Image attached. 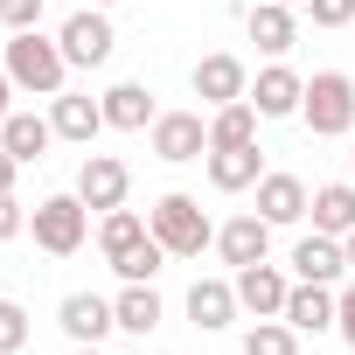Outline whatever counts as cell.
Masks as SVG:
<instances>
[{
  "label": "cell",
  "mask_w": 355,
  "mask_h": 355,
  "mask_svg": "<svg viewBox=\"0 0 355 355\" xmlns=\"http://www.w3.org/2000/svg\"><path fill=\"white\" fill-rule=\"evenodd\" d=\"M8 98H15V77H8V70H0V125H8V112H15Z\"/></svg>",
  "instance_id": "836d02e7"
},
{
  "label": "cell",
  "mask_w": 355,
  "mask_h": 355,
  "mask_svg": "<svg viewBox=\"0 0 355 355\" xmlns=\"http://www.w3.org/2000/svg\"><path fill=\"white\" fill-rule=\"evenodd\" d=\"M70 355H105V348H98V341H77V348H70Z\"/></svg>",
  "instance_id": "d590c367"
},
{
  "label": "cell",
  "mask_w": 355,
  "mask_h": 355,
  "mask_svg": "<svg viewBox=\"0 0 355 355\" xmlns=\"http://www.w3.org/2000/svg\"><path fill=\"white\" fill-rule=\"evenodd\" d=\"M300 98H306V77H300V70H286V63H265V70H258V84H251L258 119H300Z\"/></svg>",
  "instance_id": "7c38bea8"
},
{
  "label": "cell",
  "mask_w": 355,
  "mask_h": 355,
  "mask_svg": "<svg viewBox=\"0 0 355 355\" xmlns=\"http://www.w3.org/2000/svg\"><path fill=\"white\" fill-rule=\"evenodd\" d=\"M306 182H300V174H265V182H258V216L272 223V230H286V223H300L306 216Z\"/></svg>",
  "instance_id": "ac0fdd59"
},
{
  "label": "cell",
  "mask_w": 355,
  "mask_h": 355,
  "mask_svg": "<svg viewBox=\"0 0 355 355\" xmlns=\"http://www.w3.org/2000/svg\"><path fill=\"white\" fill-rule=\"evenodd\" d=\"M189 84H196V98H202L209 112H216V105H237V98H251V70H244L237 56H223V49H216V56H202Z\"/></svg>",
  "instance_id": "9c48e42d"
},
{
  "label": "cell",
  "mask_w": 355,
  "mask_h": 355,
  "mask_svg": "<svg viewBox=\"0 0 355 355\" xmlns=\"http://www.w3.org/2000/svg\"><path fill=\"white\" fill-rule=\"evenodd\" d=\"M202 167H209V189H223V196H244V189L265 182V153L258 146H209Z\"/></svg>",
  "instance_id": "8fae6325"
},
{
  "label": "cell",
  "mask_w": 355,
  "mask_h": 355,
  "mask_svg": "<svg viewBox=\"0 0 355 355\" xmlns=\"http://www.w3.org/2000/svg\"><path fill=\"white\" fill-rule=\"evenodd\" d=\"M306 216H313V230L348 237V230H355V182H327V189H313Z\"/></svg>",
  "instance_id": "7402d4cb"
},
{
  "label": "cell",
  "mask_w": 355,
  "mask_h": 355,
  "mask_svg": "<svg viewBox=\"0 0 355 355\" xmlns=\"http://www.w3.org/2000/svg\"><path fill=\"white\" fill-rule=\"evenodd\" d=\"M286 293H293V279H286L272 258H258V265L237 272V306H244L251 320H279V313H286Z\"/></svg>",
  "instance_id": "ba28073f"
},
{
  "label": "cell",
  "mask_w": 355,
  "mask_h": 355,
  "mask_svg": "<svg viewBox=\"0 0 355 355\" xmlns=\"http://www.w3.org/2000/svg\"><path fill=\"white\" fill-rule=\"evenodd\" d=\"M160 265H167V244H160V237H139L132 251H119V258H112V272H119L125 286H153V279H160Z\"/></svg>",
  "instance_id": "d4e9b609"
},
{
  "label": "cell",
  "mask_w": 355,
  "mask_h": 355,
  "mask_svg": "<svg viewBox=\"0 0 355 355\" xmlns=\"http://www.w3.org/2000/svg\"><path fill=\"white\" fill-rule=\"evenodd\" d=\"M28 230H35V244H42L49 258H77L84 237H91V209H84L77 189H70V196H42V202L28 209Z\"/></svg>",
  "instance_id": "277c9868"
},
{
  "label": "cell",
  "mask_w": 355,
  "mask_h": 355,
  "mask_svg": "<svg viewBox=\"0 0 355 355\" xmlns=\"http://www.w3.org/2000/svg\"><path fill=\"white\" fill-rule=\"evenodd\" d=\"M160 112H153V91L146 84H112L105 91V125L112 132H146Z\"/></svg>",
  "instance_id": "ffe728a7"
},
{
  "label": "cell",
  "mask_w": 355,
  "mask_h": 355,
  "mask_svg": "<svg viewBox=\"0 0 355 355\" xmlns=\"http://www.w3.org/2000/svg\"><path fill=\"white\" fill-rule=\"evenodd\" d=\"M341 251H348V272H355V230H348V237H341Z\"/></svg>",
  "instance_id": "e575fe53"
},
{
  "label": "cell",
  "mask_w": 355,
  "mask_h": 355,
  "mask_svg": "<svg viewBox=\"0 0 355 355\" xmlns=\"http://www.w3.org/2000/svg\"><path fill=\"white\" fill-rule=\"evenodd\" d=\"M15 174H21V160H15L8 146H0V196H8V189H15Z\"/></svg>",
  "instance_id": "d6a6232c"
},
{
  "label": "cell",
  "mask_w": 355,
  "mask_h": 355,
  "mask_svg": "<svg viewBox=\"0 0 355 355\" xmlns=\"http://www.w3.org/2000/svg\"><path fill=\"white\" fill-rule=\"evenodd\" d=\"M348 355H355V348H348Z\"/></svg>",
  "instance_id": "ab89813d"
},
{
  "label": "cell",
  "mask_w": 355,
  "mask_h": 355,
  "mask_svg": "<svg viewBox=\"0 0 355 355\" xmlns=\"http://www.w3.org/2000/svg\"><path fill=\"white\" fill-rule=\"evenodd\" d=\"M348 182H355V153H348Z\"/></svg>",
  "instance_id": "f35d334b"
},
{
  "label": "cell",
  "mask_w": 355,
  "mask_h": 355,
  "mask_svg": "<svg viewBox=\"0 0 355 355\" xmlns=\"http://www.w3.org/2000/svg\"><path fill=\"white\" fill-rule=\"evenodd\" d=\"M15 77V91H28V98H56L63 91V77H70V56H63V42L56 35H42V28H21L15 42H8V63H0Z\"/></svg>",
  "instance_id": "6da1fadb"
},
{
  "label": "cell",
  "mask_w": 355,
  "mask_h": 355,
  "mask_svg": "<svg viewBox=\"0 0 355 355\" xmlns=\"http://www.w3.org/2000/svg\"><path fill=\"white\" fill-rule=\"evenodd\" d=\"M334 313H341L334 286H313V279H293V293H286V313H279V320H293L300 334H320V327H334Z\"/></svg>",
  "instance_id": "e0dca14e"
},
{
  "label": "cell",
  "mask_w": 355,
  "mask_h": 355,
  "mask_svg": "<svg viewBox=\"0 0 355 355\" xmlns=\"http://www.w3.org/2000/svg\"><path fill=\"white\" fill-rule=\"evenodd\" d=\"M0 146H8V153L28 167V160H42V153L56 146V125L35 119V112H8V125H0Z\"/></svg>",
  "instance_id": "44dd1931"
},
{
  "label": "cell",
  "mask_w": 355,
  "mask_h": 355,
  "mask_svg": "<svg viewBox=\"0 0 355 355\" xmlns=\"http://www.w3.org/2000/svg\"><path fill=\"white\" fill-rule=\"evenodd\" d=\"M279 8H306V0H279Z\"/></svg>",
  "instance_id": "74e56055"
},
{
  "label": "cell",
  "mask_w": 355,
  "mask_h": 355,
  "mask_svg": "<svg viewBox=\"0 0 355 355\" xmlns=\"http://www.w3.org/2000/svg\"><path fill=\"white\" fill-rule=\"evenodd\" d=\"M91 8H119V0H91Z\"/></svg>",
  "instance_id": "8d00e7d4"
},
{
  "label": "cell",
  "mask_w": 355,
  "mask_h": 355,
  "mask_svg": "<svg viewBox=\"0 0 355 355\" xmlns=\"http://www.w3.org/2000/svg\"><path fill=\"white\" fill-rule=\"evenodd\" d=\"M244 306H237V279H196L189 286V320L202 327V334H216V327H230Z\"/></svg>",
  "instance_id": "2e32d148"
},
{
  "label": "cell",
  "mask_w": 355,
  "mask_h": 355,
  "mask_svg": "<svg viewBox=\"0 0 355 355\" xmlns=\"http://www.w3.org/2000/svg\"><path fill=\"white\" fill-rule=\"evenodd\" d=\"M21 230H28V209H21V202H15V189H8V196H0V244L21 237Z\"/></svg>",
  "instance_id": "4dcf8cb0"
},
{
  "label": "cell",
  "mask_w": 355,
  "mask_h": 355,
  "mask_svg": "<svg viewBox=\"0 0 355 355\" xmlns=\"http://www.w3.org/2000/svg\"><path fill=\"white\" fill-rule=\"evenodd\" d=\"M28 348V313L15 300H0V355H21Z\"/></svg>",
  "instance_id": "83f0119b"
},
{
  "label": "cell",
  "mask_w": 355,
  "mask_h": 355,
  "mask_svg": "<svg viewBox=\"0 0 355 355\" xmlns=\"http://www.w3.org/2000/svg\"><path fill=\"white\" fill-rule=\"evenodd\" d=\"M49 125H56V139H70V146H91V139L105 132V98L56 91V98H49Z\"/></svg>",
  "instance_id": "30bf717a"
},
{
  "label": "cell",
  "mask_w": 355,
  "mask_h": 355,
  "mask_svg": "<svg viewBox=\"0 0 355 355\" xmlns=\"http://www.w3.org/2000/svg\"><path fill=\"white\" fill-rule=\"evenodd\" d=\"M341 272H348V251H341V237L313 230V237H300V244H293V279H313V286H341Z\"/></svg>",
  "instance_id": "5bb4252c"
},
{
  "label": "cell",
  "mask_w": 355,
  "mask_h": 355,
  "mask_svg": "<svg viewBox=\"0 0 355 355\" xmlns=\"http://www.w3.org/2000/svg\"><path fill=\"white\" fill-rule=\"evenodd\" d=\"M300 119H306L313 139L355 132V84H348L341 70H313V77H306V98H300Z\"/></svg>",
  "instance_id": "3957f363"
},
{
  "label": "cell",
  "mask_w": 355,
  "mask_h": 355,
  "mask_svg": "<svg viewBox=\"0 0 355 355\" xmlns=\"http://www.w3.org/2000/svg\"><path fill=\"white\" fill-rule=\"evenodd\" d=\"M216 251H223V265H258V258H272V223L251 209V216H230L223 230H216Z\"/></svg>",
  "instance_id": "4fadbf2b"
},
{
  "label": "cell",
  "mask_w": 355,
  "mask_h": 355,
  "mask_svg": "<svg viewBox=\"0 0 355 355\" xmlns=\"http://www.w3.org/2000/svg\"><path fill=\"white\" fill-rule=\"evenodd\" d=\"M0 21H8V35L42 28V0H0Z\"/></svg>",
  "instance_id": "f1b7e54d"
},
{
  "label": "cell",
  "mask_w": 355,
  "mask_h": 355,
  "mask_svg": "<svg viewBox=\"0 0 355 355\" xmlns=\"http://www.w3.org/2000/svg\"><path fill=\"white\" fill-rule=\"evenodd\" d=\"M112 313H119L125 334H153V327H160V293H153V286H125V293L112 300Z\"/></svg>",
  "instance_id": "484cf974"
},
{
  "label": "cell",
  "mask_w": 355,
  "mask_h": 355,
  "mask_svg": "<svg viewBox=\"0 0 355 355\" xmlns=\"http://www.w3.org/2000/svg\"><path fill=\"white\" fill-rule=\"evenodd\" d=\"M146 230L167 244V258H202V251L216 244V223L202 216L196 196H160V202L146 209Z\"/></svg>",
  "instance_id": "7a4b0ae2"
},
{
  "label": "cell",
  "mask_w": 355,
  "mask_h": 355,
  "mask_svg": "<svg viewBox=\"0 0 355 355\" xmlns=\"http://www.w3.org/2000/svg\"><path fill=\"white\" fill-rule=\"evenodd\" d=\"M56 327H63L70 341H105V334L119 327V313H112V300H98V293H63Z\"/></svg>",
  "instance_id": "9a60e30c"
},
{
  "label": "cell",
  "mask_w": 355,
  "mask_h": 355,
  "mask_svg": "<svg viewBox=\"0 0 355 355\" xmlns=\"http://www.w3.org/2000/svg\"><path fill=\"white\" fill-rule=\"evenodd\" d=\"M56 42H63L70 70H105V63H112V49H119V35H112V15H105V8H77V15L56 28Z\"/></svg>",
  "instance_id": "5b68a950"
},
{
  "label": "cell",
  "mask_w": 355,
  "mask_h": 355,
  "mask_svg": "<svg viewBox=\"0 0 355 355\" xmlns=\"http://www.w3.org/2000/svg\"><path fill=\"white\" fill-rule=\"evenodd\" d=\"M306 15H313V28H348L355 0H306Z\"/></svg>",
  "instance_id": "f546056e"
},
{
  "label": "cell",
  "mask_w": 355,
  "mask_h": 355,
  "mask_svg": "<svg viewBox=\"0 0 355 355\" xmlns=\"http://www.w3.org/2000/svg\"><path fill=\"white\" fill-rule=\"evenodd\" d=\"M139 237H153L139 209H105V223H98V251H105V265H112L119 251H132Z\"/></svg>",
  "instance_id": "cb8c5ba5"
},
{
  "label": "cell",
  "mask_w": 355,
  "mask_h": 355,
  "mask_svg": "<svg viewBox=\"0 0 355 355\" xmlns=\"http://www.w3.org/2000/svg\"><path fill=\"white\" fill-rule=\"evenodd\" d=\"M209 146H258V105H251V98L216 105V112H209Z\"/></svg>",
  "instance_id": "603a6c76"
},
{
  "label": "cell",
  "mask_w": 355,
  "mask_h": 355,
  "mask_svg": "<svg viewBox=\"0 0 355 355\" xmlns=\"http://www.w3.org/2000/svg\"><path fill=\"white\" fill-rule=\"evenodd\" d=\"M334 300H341V313H334V327H341V341L355 348V279H348V286H341Z\"/></svg>",
  "instance_id": "1f68e13d"
},
{
  "label": "cell",
  "mask_w": 355,
  "mask_h": 355,
  "mask_svg": "<svg viewBox=\"0 0 355 355\" xmlns=\"http://www.w3.org/2000/svg\"><path fill=\"white\" fill-rule=\"evenodd\" d=\"M244 35H251L265 56H286V49L300 42V21H293V8H279V0H258V8L244 15Z\"/></svg>",
  "instance_id": "d6986e66"
},
{
  "label": "cell",
  "mask_w": 355,
  "mask_h": 355,
  "mask_svg": "<svg viewBox=\"0 0 355 355\" xmlns=\"http://www.w3.org/2000/svg\"><path fill=\"white\" fill-rule=\"evenodd\" d=\"M244 355H300V327L293 320H258L244 334Z\"/></svg>",
  "instance_id": "4316f807"
},
{
  "label": "cell",
  "mask_w": 355,
  "mask_h": 355,
  "mask_svg": "<svg viewBox=\"0 0 355 355\" xmlns=\"http://www.w3.org/2000/svg\"><path fill=\"white\" fill-rule=\"evenodd\" d=\"M77 196H84V209H125V196H132V167L119 160V153H84V167H77Z\"/></svg>",
  "instance_id": "52a82bcc"
},
{
  "label": "cell",
  "mask_w": 355,
  "mask_h": 355,
  "mask_svg": "<svg viewBox=\"0 0 355 355\" xmlns=\"http://www.w3.org/2000/svg\"><path fill=\"white\" fill-rule=\"evenodd\" d=\"M146 139H153V160L182 167V160H202V153H209V119H202V112H160V119L146 125Z\"/></svg>",
  "instance_id": "8992f818"
}]
</instances>
